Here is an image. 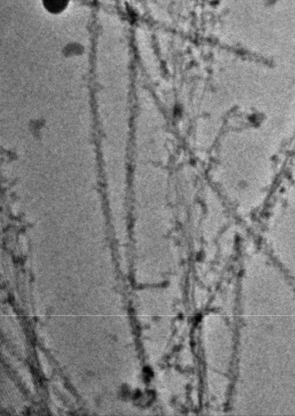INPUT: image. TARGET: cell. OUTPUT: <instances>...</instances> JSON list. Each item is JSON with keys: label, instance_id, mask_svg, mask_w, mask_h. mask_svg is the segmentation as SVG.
I'll list each match as a JSON object with an SVG mask.
<instances>
[{"label": "cell", "instance_id": "1", "mask_svg": "<svg viewBox=\"0 0 295 416\" xmlns=\"http://www.w3.org/2000/svg\"><path fill=\"white\" fill-rule=\"evenodd\" d=\"M70 0H42L43 6L51 13H60L65 10Z\"/></svg>", "mask_w": 295, "mask_h": 416}]
</instances>
